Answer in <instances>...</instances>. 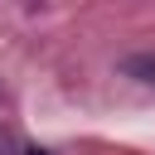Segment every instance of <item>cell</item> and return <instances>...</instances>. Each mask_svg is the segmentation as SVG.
I'll return each mask as SVG.
<instances>
[{
    "label": "cell",
    "mask_w": 155,
    "mask_h": 155,
    "mask_svg": "<svg viewBox=\"0 0 155 155\" xmlns=\"http://www.w3.org/2000/svg\"><path fill=\"white\" fill-rule=\"evenodd\" d=\"M126 73H136L140 82H155V58H126Z\"/></svg>",
    "instance_id": "obj_1"
},
{
    "label": "cell",
    "mask_w": 155,
    "mask_h": 155,
    "mask_svg": "<svg viewBox=\"0 0 155 155\" xmlns=\"http://www.w3.org/2000/svg\"><path fill=\"white\" fill-rule=\"evenodd\" d=\"M15 150H19L15 131H10V126H0V155H15ZM19 155H24V150H19Z\"/></svg>",
    "instance_id": "obj_2"
},
{
    "label": "cell",
    "mask_w": 155,
    "mask_h": 155,
    "mask_svg": "<svg viewBox=\"0 0 155 155\" xmlns=\"http://www.w3.org/2000/svg\"><path fill=\"white\" fill-rule=\"evenodd\" d=\"M24 155H48V150H24Z\"/></svg>",
    "instance_id": "obj_3"
}]
</instances>
